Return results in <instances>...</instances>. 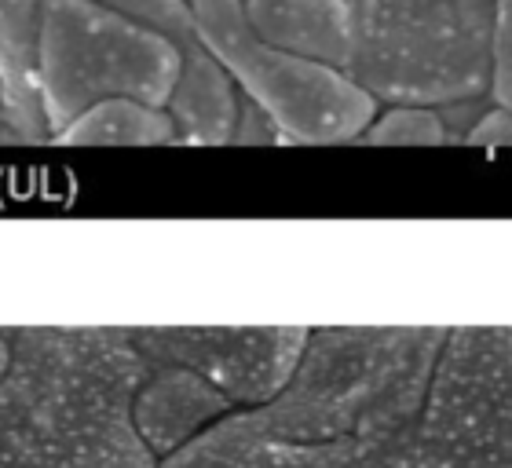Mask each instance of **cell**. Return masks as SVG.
Listing matches in <instances>:
<instances>
[{"mask_svg":"<svg viewBox=\"0 0 512 468\" xmlns=\"http://www.w3.org/2000/svg\"><path fill=\"white\" fill-rule=\"evenodd\" d=\"M447 330H311L286 392L235 410L158 468H388L414 439Z\"/></svg>","mask_w":512,"mask_h":468,"instance_id":"cell-1","label":"cell"},{"mask_svg":"<svg viewBox=\"0 0 512 468\" xmlns=\"http://www.w3.org/2000/svg\"><path fill=\"white\" fill-rule=\"evenodd\" d=\"M41 0H0V147L52 143L37 88Z\"/></svg>","mask_w":512,"mask_h":468,"instance_id":"cell-9","label":"cell"},{"mask_svg":"<svg viewBox=\"0 0 512 468\" xmlns=\"http://www.w3.org/2000/svg\"><path fill=\"white\" fill-rule=\"evenodd\" d=\"M231 143H282V136H278V128L271 125V117H267L264 110H256L249 99L238 96Z\"/></svg>","mask_w":512,"mask_h":468,"instance_id":"cell-14","label":"cell"},{"mask_svg":"<svg viewBox=\"0 0 512 468\" xmlns=\"http://www.w3.org/2000/svg\"><path fill=\"white\" fill-rule=\"evenodd\" d=\"M461 143H469V147H512V110L491 103L476 117V125L465 132Z\"/></svg>","mask_w":512,"mask_h":468,"instance_id":"cell-13","label":"cell"},{"mask_svg":"<svg viewBox=\"0 0 512 468\" xmlns=\"http://www.w3.org/2000/svg\"><path fill=\"white\" fill-rule=\"evenodd\" d=\"M147 362H172L198 373L235 410H256L286 392L308 333L304 326H143L125 330Z\"/></svg>","mask_w":512,"mask_h":468,"instance_id":"cell-6","label":"cell"},{"mask_svg":"<svg viewBox=\"0 0 512 468\" xmlns=\"http://www.w3.org/2000/svg\"><path fill=\"white\" fill-rule=\"evenodd\" d=\"M92 4L121 11L180 48V85L165 107L180 128V143H231L238 92L198 41L191 0H92Z\"/></svg>","mask_w":512,"mask_h":468,"instance_id":"cell-7","label":"cell"},{"mask_svg":"<svg viewBox=\"0 0 512 468\" xmlns=\"http://www.w3.org/2000/svg\"><path fill=\"white\" fill-rule=\"evenodd\" d=\"M4 366H8V341H4V330H0V377H4Z\"/></svg>","mask_w":512,"mask_h":468,"instance_id":"cell-16","label":"cell"},{"mask_svg":"<svg viewBox=\"0 0 512 468\" xmlns=\"http://www.w3.org/2000/svg\"><path fill=\"white\" fill-rule=\"evenodd\" d=\"M388 468H469V465H461V461H454L450 454L428 447V443H421V439L414 436L410 439V447H406Z\"/></svg>","mask_w":512,"mask_h":468,"instance_id":"cell-15","label":"cell"},{"mask_svg":"<svg viewBox=\"0 0 512 468\" xmlns=\"http://www.w3.org/2000/svg\"><path fill=\"white\" fill-rule=\"evenodd\" d=\"M194 30L242 99L271 117L282 143H359L377 103L337 70L278 48L253 30L242 0H191Z\"/></svg>","mask_w":512,"mask_h":468,"instance_id":"cell-5","label":"cell"},{"mask_svg":"<svg viewBox=\"0 0 512 468\" xmlns=\"http://www.w3.org/2000/svg\"><path fill=\"white\" fill-rule=\"evenodd\" d=\"M494 107L512 110V0H494L491 22V88Z\"/></svg>","mask_w":512,"mask_h":468,"instance_id":"cell-12","label":"cell"},{"mask_svg":"<svg viewBox=\"0 0 512 468\" xmlns=\"http://www.w3.org/2000/svg\"><path fill=\"white\" fill-rule=\"evenodd\" d=\"M235 414V406L216 392L213 384L202 381L198 373L172 366V362H147L143 359V377H139L128 417L136 428L139 443L154 454V461L172 458L205 428Z\"/></svg>","mask_w":512,"mask_h":468,"instance_id":"cell-8","label":"cell"},{"mask_svg":"<svg viewBox=\"0 0 512 468\" xmlns=\"http://www.w3.org/2000/svg\"><path fill=\"white\" fill-rule=\"evenodd\" d=\"M66 147H165L180 143V128L169 110L136 99H107L85 110L52 139Z\"/></svg>","mask_w":512,"mask_h":468,"instance_id":"cell-10","label":"cell"},{"mask_svg":"<svg viewBox=\"0 0 512 468\" xmlns=\"http://www.w3.org/2000/svg\"><path fill=\"white\" fill-rule=\"evenodd\" d=\"M264 41L330 66L377 107H450L491 88L494 0H242Z\"/></svg>","mask_w":512,"mask_h":468,"instance_id":"cell-2","label":"cell"},{"mask_svg":"<svg viewBox=\"0 0 512 468\" xmlns=\"http://www.w3.org/2000/svg\"><path fill=\"white\" fill-rule=\"evenodd\" d=\"M359 143H374V147H439V143H450V132L436 107H388L377 110V117L359 136Z\"/></svg>","mask_w":512,"mask_h":468,"instance_id":"cell-11","label":"cell"},{"mask_svg":"<svg viewBox=\"0 0 512 468\" xmlns=\"http://www.w3.org/2000/svg\"><path fill=\"white\" fill-rule=\"evenodd\" d=\"M180 70V48L143 22L92 0H41L37 88L52 139L107 99L165 110Z\"/></svg>","mask_w":512,"mask_h":468,"instance_id":"cell-4","label":"cell"},{"mask_svg":"<svg viewBox=\"0 0 512 468\" xmlns=\"http://www.w3.org/2000/svg\"><path fill=\"white\" fill-rule=\"evenodd\" d=\"M0 468H158L128 403L143 359L125 330H4Z\"/></svg>","mask_w":512,"mask_h":468,"instance_id":"cell-3","label":"cell"}]
</instances>
